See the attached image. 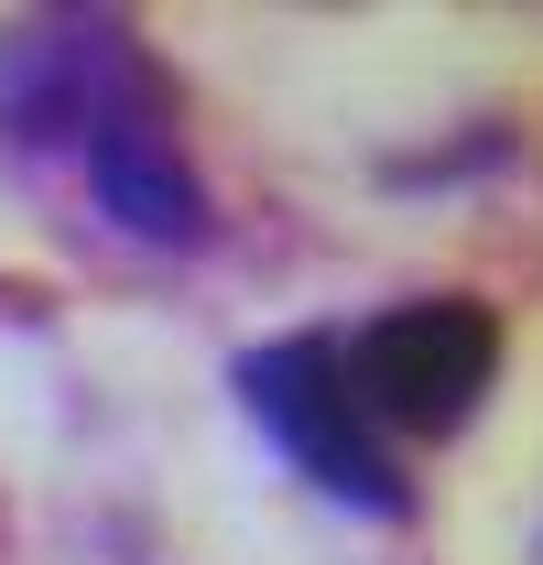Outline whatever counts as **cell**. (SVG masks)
<instances>
[{
    "instance_id": "obj_3",
    "label": "cell",
    "mask_w": 543,
    "mask_h": 565,
    "mask_svg": "<svg viewBox=\"0 0 543 565\" xmlns=\"http://www.w3.org/2000/svg\"><path fill=\"white\" fill-rule=\"evenodd\" d=\"M228 392L251 403L272 446L294 457V479H316L327 500L348 511H403V457L370 435V414L348 403V370H338V338H262V349L228 370Z\"/></svg>"
},
{
    "instance_id": "obj_1",
    "label": "cell",
    "mask_w": 543,
    "mask_h": 565,
    "mask_svg": "<svg viewBox=\"0 0 543 565\" xmlns=\"http://www.w3.org/2000/svg\"><path fill=\"white\" fill-rule=\"evenodd\" d=\"M0 141L22 163H66L76 196L141 250H196L206 239L196 163H185V141L163 120L131 33L98 22V11L0 33Z\"/></svg>"
},
{
    "instance_id": "obj_2",
    "label": "cell",
    "mask_w": 543,
    "mask_h": 565,
    "mask_svg": "<svg viewBox=\"0 0 543 565\" xmlns=\"http://www.w3.org/2000/svg\"><path fill=\"white\" fill-rule=\"evenodd\" d=\"M348 403L370 414V435L403 457V446H435L489 403L500 381V316L468 305V294H413V305H381L359 338H338Z\"/></svg>"
}]
</instances>
